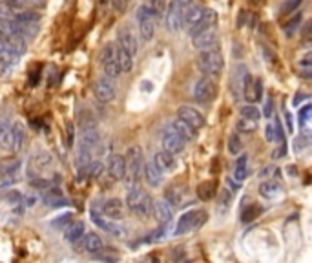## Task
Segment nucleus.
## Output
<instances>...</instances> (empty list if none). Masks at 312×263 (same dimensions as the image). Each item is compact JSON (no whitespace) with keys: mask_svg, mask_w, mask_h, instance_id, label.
Here are the masks:
<instances>
[{"mask_svg":"<svg viewBox=\"0 0 312 263\" xmlns=\"http://www.w3.org/2000/svg\"><path fill=\"white\" fill-rule=\"evenodd\" d=\"M0 37H2L17 53L22 55L24 51H26V39L20 37V33H18V29H17V22H15L13 18L0 17Z\"/></svg>","mask_w":312,"mask_h":263,"instance_id":"nucleus-4","label":"nucleus"},{"mask_svg":"<svg viewBox=\"0 0 312 263\" xmlns=\"http://www.w3.org/2000/svg\"><path fill=\"white\" fill-rule=\"evenodd\" d=\"M247 66L245 64H237L234 68V73H232V79H230V88H232V93L237 97V93H241L243 90V81H245V75H247Z\"/></svg>","mask_w":312,"mask_h":263,"instance_id":"nucleus-30","label":"nucleus"},{"mask_svg":"<svg viewBox=\"0 0 312 263\" xmlns=\"http://www.w3.org/2000/svg\"><path fill=\"white\" fill-rule=\"evenodd\" d=\"M84 234H86V225H84V223L82 221L70 223L66 232H64V240L68 241V243H72V245H75Z\"/></svg>","mask_w":312,"mask_h":263,"instance_id":"nucleus-28","label":"nucleus"},{"mask_svg":"<svg viewBox=\"0 0 312 263\" xmlns=\"http://www.w3.org/2000/svg\"><path fill=\"white\" fill-rule=\"evenodd\" d=\"M188 11V8L176 0H170L168 2V9H166V15H164V24H166V29L168 31H179L183 26H185V15Z\"/></svg>","mask_w":312,"mask_h":263,"instance_id":"nucleus-9","label":"nucleus"},{"mask_svg":"<svg viewBox=\"0 0 312 263\" xmlns=\"http://www.w3.org/2000/svg\"><path fill=\"white\" fill-rule=\"evenodd\" d=\"M4 200L8 201L9 205H13V207H18V205H22L24 198H22V194H20V192H17V190H9L8 194L4 195Z\"/></svg>","mask_w":312,"mask_h":263,"instance_id":"nucleus-46","label":"nucleus"},{"mask_svg":"<svg viewBox=\"0 0 312 263\" xmlns=\"http://www.w3.org/2000/svg\"><path fill=\"white\" fill-rule=\"evenodd\" d=\"M154 214L157 221L161 223V227H170L174 221V209L172 205L168 203L166 200H159V201H154Z\"/></svg>","mask_w":312,"mask_h":263,"instance_id":"nucleus-20","label":"nucleus"},{"mask_svg":"<svg viewBox=\"0 0 312 263\" xmlns=\"http://www.w3.org/2000/svg\"><path fill=\"white\" fill-rule=\"evenodd\" d=\"M135 18H137V24H139L141 39H143V41H152L155 35V22H157V18L154 17L150 6L148 4L139 6Z\"/></svg>","mask_w":312,"mask_h":263,"instance_id":"nucleus-8","label":"nucleus"},{"mask_svg":"<svg viewBox=\"0 0 312 263\" xmlns=\"http://www.w3.org/2000/svg\"><path fill=\"white\" fill-rule=\"evenodd\" d=\"M259 214H261V207H258V205H247L243 210H241L239 218L243 223H250L254 221V219L258 218Z\"/></svg>","mask_w":312,"mask_h":263,"instance_id":"nucleus-37","label":"nucleus"},{"mask_svg":"<svg viewBox=\"0 0 312 263\" xmlns=\"http://www.w3.org/2000/svg\"><path fill=\"white\" fill-rule=\"evenodd\" d=\"M170 126H172L174 130H176L177 134H179V136H181L185 141H194L195 136H197V130H195L194 126H190V124L186 123V121H183L181 117H176V119H174Z\"/></svg>","mask_w":312,"mask_h":263,"instance_id":"nucleus-27","label":"nucleus"},{"mask_svg":"<svg viewBox=\"0 0 312 263\" xmlns=\"http://www.w3.org/2000/svg\"><path fill=\"white\" fill-rule=\"evenodd\" d=\"M185 145H186V141L183 139L172 126H168L166 130L163 132V148L168 150V152H172L174 155L181 154L183 150H185Z\"/></svg>","mask_w":312,"mask_h":263,"instance_id":"nucleus-17","label":"nucleus"},{"mask_svg":"<svg viewBox=\"0 0 312 263\" xmlns=\"http://www.w3.org/2000/svg\"><path fill=\"white\" fill-rule=\"evenodd\" d=\"M216 93H217V84L208 77V75H204V77H201L199 81L195 82L194 93H192V95H194L195 103H199V105H208V103L216 97Z\"/></svg>","mask_w":312,"mask_h":263,"instance_id":"nucleus-12","label":"nucleus"},{"mask_svg":"<svg viewBox=\"0 0 312 263\" xmlns=\"http://www.w3.org/2000/svg\"><path fill=\"white\" fill-rule=\"evenodd\" d=\"M73 137H75V126L70 123L68 124V146H70V148L73 146Z\"/></svg>","mask_w":312,"mask_h":263,"instance_id":"nucleus-51","label":"nucleus"},{"mask_svg":"<svg viewBox=\"0 0 312 263\" xmlns=\"http://www.w3.org/2000/svg\"><path fill=\"white\" fill-rule=\"evenodd\" d=\"M90 218H91V221L95 223L97 227L102 228V231H106V232H110L112 236H115V238H122V236H124V228L119 227L117 221H113V219L106 218V216H104V212H102V207L99 209V205H97V203L91 205Z\"/></svg>","mask_w":312,"mask_h":263,"instance_id":"nucleus-10","label":"nucleus"},{"mask_svg":"<svg viewBox=\"0 0 312 263\" xmlns=\"http://www.w3.org/2000/svg\"><path fill=\"white\" fill-rule=\"evenodd\" d=\"M126 207L130 209V212H133L139 218H148L154 212V200L148 192L133 186L126 194Z\"/></svg>","mask_w":312,"mask_h":263,"instance_id":"nucleus-2","label":"nucleus"},{"mask_svg":"<svg viewBox=\"0 0 312 263\" xmlns=\"http://www.w3.org/2000/svg\"><path fill=\"white\" fill-rule=\"evenodd\" d=\"M216 22H217L216 11H214V9H204V13H203V17L199 18V22L195 24L192 29H188V31H190V35H195V33L203 31V29H208V27L216 26Z\"/></svg>","mask_w":312,"mask_h":263,"instance_id":"nucleus-26","label":"nucleus"},{"mask_svg":"<svg viewBox=\"0 0 312 263\" xmlns=\"http://www.w3.org/2000/svg\"><path fill=\"white\" fill-rule=\"evenodd\" d=\"M301 35H303V37L312 35V20H308V22L303 26V29H301Z\"/></svg>","mask_w":312,"mask_h":263,"instance_id":"nucleus-52","label":"nucleus"},{"mask_svg":"<svg viewBox=\"0 0 312 263\" xmlns=\"http://www.w3.org/2000/svg\"><path fill=\"white\" fill-rule=\"evenodd\" d=\"M124 168H126V161H124V155L121 154H112L108 157V174L112 179L115 181H121L124 177Z\"/></svg>","mask_w":312,"mask_h":263,"instance_id":"nucleus-23","label":"nucleus"},{"mask_svg":"<svg viewBox=\"0 0 312 263\" xmlns=\"http://www.w3.org/2000/svg\"><path fill=\"white\" fill-rule=\"evenodd\" d=\"M299 66L303 70H310L312 68V51H308V53H305L301 59H299Z\"/></svg>","mask_w":312,"mask_h":263,"instance_id":"nucleus-49","label":"nucleus"},{"mask_svg":"<svg viewBox=\"0 0 312 263\" xmlns=\"http://www.w3.org/2000/svg\"><path fill=\"white\" fill-rule=\"evenodd\" d=\"M22 161L18 157H6L0 161V185H13L18 179V172H20Z\"/></svg>","mask_w":312,"mask_h":263,"instance_id":"nucleus-13","label":"nucleus"},{"mask_svg":"<svg viewBox=\"0 0 312 263\" xmlns=\"http://www.w3.org/2000/svg\"><path fill=\"white\" fill-rule=\"evenodd\" d=\"M301 2H303V0H287L285 4L281 6V9H280V13L281 15H290L292 13V11H296V9L299 8V6H301Z\"/></svg>","mask_w":312,"mask_h":263,"instance_id":"nucleus-44","label":"nucleus"},{"mask_svg":"<svg viewBox=\"0 0 312 263\" xmlns=\"http://www.w3.org/2000/svg\"><path fill=\"white\" fill-rule=\"evenodd\" d=\"M265 137H267L268 143H281V141H285L283 137V130H281V124L280 121H274V123H268L267 128H265Z\"/></svg>","mask_w":312,"mask_h":263,"instance_id":"nucleus-32","label":"nucleus"},{"mask_svg":"<svg viewBox=\"0 0 312 263\" xmlns=\"http://www.w3.org/2000/svg\"><path fill=\"white\" fill-rule=\"evenodd\" d=\"M258 128V123H254V121H249V119H243L241 117L237 121V130L245 132V134H252L254 130Z\"/></svg>","mask_w":312,"mask_h":263,"instance_id":"nucleus-45","label":"nucleus"},{"mask_svg":"<svg viewBox=\"0 0 312 263\" xmlns=\"http://www.w3.org/2000/svg\"><path fill=\"white\" fill-rule=\"evenodd\" d=\"M155 165H157L163 172H168V170H174L176 168V155L172 154V152H168V150H159L157 154H155L154 157Z\"/></svg>","mask_w":312,"mask_h":263,"instance_id":"nucleus-29","label":"nucleus"},{"mask_svg":"<svg viewBox=\"0 0 312 263\" xmlns=\"http://www.w3.org/2000/svg\"><path fill=\"white\" fill-rule=\"evenodd\" d=\"M301 77L307 79V81H312V68L310 70H303V72H301Z\"/></svg>","mask_w":312,"mask_h":263,"instance_id":"nucleus-54","label":"nucleus"},{"mask_svg":"<svg viewBox=\"0 0 312 263\" xmlns=\"http://www.w3.org/2000/svg\"><path fill=\"white\" fill-rule=\"evenodd\" d=\"M216 188H217L216 181H204V183H201V185L197 186V198H199V200H203V201H210L214 195H216Z\"/></svg>","mask_w":312,"mask_h":263,"instance_id":"nucleus-36","label":"nucleus"},{"mask_svg":"<svg viewBox=\"0 0 312 263\" xmlns=\"http://www.w3.org/2000/svg\"><path fill=\"white\" fill-rule=\"evenodd\" d=\"M270 115H272V101L268 99L267 101V106H265V117L270 119Z\"/></svg>","mask_w":312,"mask_h":263,"instance_id":"nucleus-53","label":"nucleus"},{"mask_svg":"<svg viewBox=\"0 0 312 263\" xmlns=\"http://www.w3.org/2000/svg\"><path fill=\"white\" fill-rule=\"evenodd\" d=\"M26 132L20 123H13L11 126H4L0 130V146L8 152H18L24 145Z\"/></svg>","mask_w":312,"mask_h":263,"instance_id":"nucleus-3","label":"nucleus"},{"mask_svg":"<svg viewBox=\"0 0 312 263\" xmlns=\"http://www.w3.org/2000/svg\"><path fill=\"white\" fill-rule=\"evenodd\" d=\"M100 64H102L104 75L110 79H117L122 73L121 64L117 60V46L113 42H108L100 51Z\"/></svg>","mask_w":312,"mask_h":263,"instance_id":"nucleus-7","label":"nucleus"},{"mask_svg":"<svg viewBox=\"0 0 312 263\" xmlns=\"http://www.w3.org/2000/svg\"><path fill=\"white\" fill-rule=\"evenodd\" d=\"M53 170V157L48 152H37L29 161L27 174L29 177H46V174Z\"/></svg>","mask_w":312,"mask_h":263,"instance_id":"nucleus-11","label":"nucleus"},{"mask_svg":"<svg viewBox=\"0 0 312 263\" xmlns=\"http://www.w3.org/2000/svg\"><path fill=\"white\" fill-rule=\"evenodd\" d=\"M164 200L168 201V203L172 205V207H179L181 205V190H177V188H170V190L166 192V198Z\"/></svg>","mask_w":312,"mask_h":263,"instance_id":"nucleus-43","label":"nucleus"},{"mask_svg":"<svg viewBox=\"0 0 312 263\" xmlns=\"http://www.w3.org/2000/svg\"><path fill=\"white\" fill-rule=\"evenodd\" d=\"M203 13H204V8L192 4L190 8H188V11H186V15H185V27L192 29L195 24L199 22V18L203 17Z\"/></svg>","mask_w":312,"mask_h":263,"instance_id":"nucleus-33","label":"nucleus"},{"mask_svg":"<svg viewBox=\"0 0 312 263\" xmlns=\"http://www.w3.org/2000/svg\"><path fill=\"white\" fill-rule=\"evenodd\" d=\"M72 218H73L72 212L60 214V216L53 218V221H51V227H53V228H64L66 225H70V223H72Z\"/></svg>","mask_w":312,"mask_h":263,"instance_id":"nucleus-42","label":"nucleus"},{"mask_svg":"<svg viewBox=\"0 0 312 263\" xmlns=\"http://www.w3.org/2000/svg\"><path fill=\"white\" fill-rule=\"evenodd\" d=\"M308 119H312V105H307L299 110V123H307Z\"/></svg>","mask_w":312,"mask_h":263,"instance_id":"nucleus-48","label":"nucleus"},{"mask_svg":"<svg viewBox=\"0 0 312 263\" xmlns=\"http://www.w3.org/2000/svg\"><path fill=\"white\" fill-rule=\"evenodd\" d=\"M294 146H296V152H298V154H299V152H303V150L310 148V146H312V132L310 130H305L301 136L296 137Z\"/></svg>","mask_w":312,"mask_h":263,"instance_id":"nucleus-38","label":"nucleus"},{"mask_svg":"<svg viewBox=\"0 0 312 263\" xmlns=\"http://www.w3.org/2000/svg\"><path fill=\"white\" fill-rule=\"evenodd\" d=\"M102 212L106 218L117 221V219L122 218V214H124V205H122V201L119 200V198H112V200L104 201Z\"/></svg>","mask_w":312,"mask_h":263,"instance_id":"nucleus-25","label":"nucleus"},{"mask_svg":"<svg viewBox=\"0 0 312 263\" xmlns=\"http://www.w3.org/2000/svg\"><path fill=\"white\" fill-rule=\"evenodd\" d=\"M93 95L100 103H112L115 99V84H113V79L106 77V75L97 79L93 82Z\"/></svg>","mask_w":312,"mask_h":263,"instance_id":"nucleus-16","label":"nucleus"},{"mask_svg":"<svg viewBox=\"0 0 312 263\" xmlns=\"http://www.w3.org/2000/svg\"><path fill=\"white\" fill-rule=\"evenodd\" d=\"M117 44L121 46V48H124L126 51H130L133 57H135L137 50H139V44H137V37L131 33L130 27H121L117 31Z\"/></svg>","mask_w":312,"mask_h":263,"instance_id":"nucleus-22","label":"nucleus"},{"mask_svg":"<svg viewBox=\"0 0 312 263\" xmlns=\"http://www.w3.org/2000/svg\"><path fill=\"white\" fill-rule=\"evenodd\" d=\"M143 176H145V181L148 183L150 186H159L161 183H163V170L155 165V161H148V163H145Z\"/></svg>","mask_w":312,"mask_h":263,"instance_id":"nucleus-24","label":"nucleus"},{"mask_svg":"<svg viewBox=\"0 0 312 263\" xmlns=\"http://www.w3.org/2000/svg\"><path fill=\"white\" fill-rule=\"evenodd\" d=\"M234 194H235V192H232L228 186H226L225 190L221 192V200H219V205H221L223 209H228V207H230L232 200H234Z\"/></svg>","mask_w":312,"mask_h":263,"instance_id":"nucleus-47","label":"nucleus"},{"mask_svg":"<svg viewBox=\"0 0 312 263\" xmlns=\"http://www.w3.org/2000/svg\"><path fill=\"white\" fill-rule=\"evenodd\" d=\"M75 247H77L79 252L95 254V252H100V250L104 249V243H102V240H100L99 234H95V232H88V234H84V236L75 243Z\"/></svg>","mask_w":312,"mask_h":263,"instance_id":"nucleus-18","label":"nucleus"},{"mask_svg":"<svg viewBox=\"0 0 312 263\" xmlns=\"http://www.w3.org/2000/svg\"><path fill=\"white\" fill-rule=\"evenodd\" d=\"M150 9H152V13L157 20L166 15V9H168V0H150Z\"/></svg>","mask_w":312,"mask_h":263,"instance_id":"nucleus-39","label":"nucleus"},{"mask_svg":"<svg viewBox=\"0 0 312 263\" xmlns=\"http://www.w3.org/2000/svg\"><path fill=\"white\" fill-rule=\"evenodd\" d=\"M232 177L237 179V181H243V179L249 177V157H247V155H241V157L237 159Z\"/></svg>","mask_w":312,"mask_h":263,"instance_id":"nucleus-35","label":"nucleus"},{"mask_svg":"<svg viewBox=\"0 0 312 263\" xmlns=\"http://www.w3.org/2000/svg\"><path fill=\"white\" fill-rule=\"evenodd\" d=\"M37 4H39L37 0H0V13L15 15L24 9H33V6Z\"/></svg>","mask_w":312,"mask_h":263,"instance_id":"nucleus-21","label":"nucleus"},{"mask_svg":"<svg viewBox=\"0 0 312 263\" xmlns=\"http://www.w3.org/2000/svg\"><path fill=\"white\" fill-rule=\"evenodd\" d=\"M223 66H225V60H223V55L217 50H206L201 51L199 57H197V68L212 77V75H219L223 72Z\"/></svg>","mask_w":312,"mask_h":263,"instance_id":"nucleus-6","label":"nucleus"},{"mask_svg":"<svg viewBox=\"0 0 312 263\" xmlns=\"http://www.w3.org/2000/svg\"><path fill=\"white\" fill-rule=\"evenodd\" d=\"M206 218H208V214L204 212V210H188V212H185L181 218L177 219L174 234H176V236H185L188 232L199 228L201 225L206 221Z\"/></svg>","mask_w":312,"mask_h":263,"instance_id":"nucleus-5","label":"nucleus"},{"mask_svg":"<svg viewBox=\"0 0 312 263\" xmlns=\"http://www.w3.org/2000/svg\"><path fill=\"white\" fill-rule=\"evenodd\" d=\"M299 20H301V15H296L292 20H289V22L285 24V29H287V33H289V35L296 29V26L299 24Z\"/></svg>","mask_w":312,"mask_h":263,"instance_id":"nucleus-50","label":"nucleus"},{"mask_svg":"<svg viewBox=\"0 0 312 263\" xmlns=\"http://www.w3.org/2000/svg\"><path fill=\"white\" fill-rule=\"evenodd\" d=\"M281 185L278 181H265L259 185V194L265 198V200H276L281 195Z\"/></svg>","mask_w":312,"mask_h":263,"instance_id":"nucleus-31","label":"nucleus"},{"mask_svg":"<svg viewBox=\"0 0 312 263\" xmlns=\"http://www.w3.org/2000/svg\"><path fill=\"white\" fill-rule=\"evenodd\" d=\"M219 42V35H217L216 26L208 27V29H203V31L195 33L192 35V44H194L195 50L199 51H206V50H214Z\"/></svg>","mask_w":312,"mask_h":263,"instance_id":"nucleus-14","label":"nucleus"},{"mask_svg":"<svg viewBox=\"0 0 312 263\" xmlns=\"http://www.w3.org/2000/svg\"><path fill=\"white\" fill-rule=\"evenodd\" d=\"M241 150H243L241 137L237 132H234V134H230V137H228V152H230L232 155H237V154H241Z\"/></svg>","mask_w":312,"mask_h":263,"instance_id":"nucleus-41","label":"nucleus"},{"mask_svg":"<svg viewBox=\"0 0 312 263\" xmlns=\"http://www.w3.org/2000/svg\"><path fill=\"white\" fill-rule=\"evenodd\" d=\"M177 117H181L183 121H186L195 130H199V128L204 126V115L197 108H194V106H188V105L179 106L177 108Z\"/></svg>","mask_w":312,"mask_h":263,"instance_id":"nucleus-19","label":"nucleus"},{"mask_svg":"<svg viewBox=\"0 0 312 263\" xmlns=\"http://www.w3.org/2000/svg\"><path fill=\"white\" fill-rule=\"evenodd\" d=\"M243 99L247 103H259L261 101V95H263V82L261 79H254L250 73L245 75V81H243Z\"/></svg>","mask_w":312,"mask_h":263,"instance_id":"nucleus-15","label":"nucleus"},{"mask_svg":"<svg viewBox=\"0 0 312 263\" xmlns=\"http://www.w3.org/2000/svg\"><path fill=\"white\" fill-rule=\"evenodd\" d=\"M239 115L243 119H249V121H254V123H258L259 119H261V112L258 110V106L254 105H249V106H243L239 110Z\"/></svg>","mask_w":312,"mask_h":263,"instance_id":"nucleus-40","label":"nucleus"},{"mask_svg":"<svg viewBox=\"0 0 312 263\" xmlns=\"http://www.w3.org/2000/svg\"><path fill=\"white\" fill-rule=\"evenodd\" d=\"M115 46H117V60H119V64H121L122 73L131 72V68H133V55H131L130 51L124 50V48H121L119 44H115Z\"/></svg>","mask_w":312,"mask_h":263,"instance_id":"nucleus-34","label":"nucleus"},{"mask_svg":"<svg viewBox=\"0 0 312 263\" xmlns=\"http://www.w3.org/2000/svg\"><path fill=\"white\" fill-rule=\"evenodd\" d=\"M126 161V168H124V177L122 181L128 188H133L139 183L141 176H143V168H145V155H143V148L139 145H133L126 150L124 155Z\"/></svg>","mask_w":312,"mask_h":263,"instance_id":"nucleus-1","label":"nucleus"}]
</instances>
